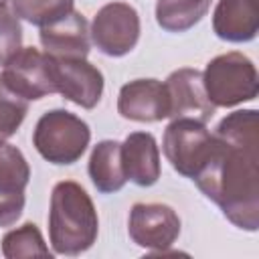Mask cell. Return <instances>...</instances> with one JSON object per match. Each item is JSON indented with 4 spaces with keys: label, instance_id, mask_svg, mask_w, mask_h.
Returning <instances> with one entry per match:
<instances>
[{
    "label": "cell",
    "instance_id": "4fadbf2b",
    "mask_svg": "<svg viewBox=\"0 0 259 259\" xmlns=\"http://www.w3.org/2000/svg\"><path fill=\"white\" fill-rule=\"evenodd\" d=\"M38 40L53 59H87L91 51L89 22L81 12L71 10L61 20L42 26Z\"/></svg>",
    "mask_w": 259,
    "mask_h": 259
},
{
    "label": "cell",
    "instance_id": "8992f818",
    "mask_svg": "<svg viewBox=\"0 0 259 259\" xmlns=\"http://www.w3.org/2000/svg\"><path fill=\"white\" fill-rule=\"evenodd\" d=\"M140 14L127 2L103 4L89 26L91 42L107 57H123L132 53L140 40Z\"/></svg>",
    "mask_w": 259,
    "mask_h": 259
},
{
    "label": "cell",
    "instance_id": "ac0fdd59",
    "mask_svg": "<svg viewBox=\"0 0 259 259\" xmlns=\"http://www.w3.org/2000/svg\"><path fill=\"white\" fill-rule=\"evenodd\" d=\"M2 255L6 259H24V257H53L49 251L38 227L34 223H24L18 229L8 231L2 237Z\"/></svg>",
    "mask_w": 259,
    "mask_h": 259
},
{
    "label": "cell",
    "instance_id": "6da1fadb",
    "mask_svg": "<svg viewBox=\"0 0 259 259\" xmlns=\"http://www.w3.org/2000/svg\"><path fill=\"white\" fill-rule=\"evenodd\" d=\"M192 180L235 227L249 233L259 229L257 109H239L219 121L210 152Z\"/></svg>",
    "mask_w": 259,
    "mask_h": 259
},
{
    "label": "cell",
    "instance_id": "44dd1931",
    "mask_svg": "<svg viewBox=\"0 0 259 259\" xmlns=\"http://www.w3.org/2000/svg\"><path fill=\"white\" fill-rule=\"evenodd\" d=\"M22 49V26L6 2H0V67Z\"/></svg>",
    "mask_w": 259,
    "mask_h": 259
},
{
    "label": "cell",
    "instance_id": "5b68a950",
    "mask_svg": "<svg viewBox=\"0 0 259 259\" xmlns=\"http://www.w3.org/2000/svg\"><path fill=\"white\" fill-rule=\"evenodd\" d=\"M212 144V134L208 132L206 123L192 119V117H176L172 119L162 138V150L170 166L186 176L194 178L196 172L202 168Z\"/></svg>",
    "mask_w": 259,
    "mask_h": 259
},
{
    "label": "cell",
    "instance_id": "7a4b0ae2",
    "mask_svg": "<svg viewBox=\"0 0 259 259\" xmlns=\"http://www.w3.org/2000/svg\"><path fill=\"white\" fill-rule=\"evenodd\" d=\"M99 233V217L87 190L75 180L53 186L49 208V241L57 255L75 257L93 247Z\"/></svg>",
    "mask_w": 259,
    "mask_h": 259
},
{
    "label": "cell",
    "instance_id": "ba28073f",
    "mask_svg": "<svg viewBox=\"0 0 259 259\" xmlns=\"http://www.w3.org/2000/svg\"><path fill=\"white\" fill-rule=\"evenodd\" d=\"M6 85L26 101H38L57 93L53 59L34 47H22L2 71Z\"/></svg>",
    "mask_w": 259,
    "mask_h": 259
},
{
    "label": "cell",
    "instance_id": "30bf717a",
    "mask_svg": "<svg viewBox=\"0 0 259 259\" xmlns=\"http://www.w3.org/2000/svg\"><path fill=\"white\" fill-rule=\"evenodd\" d=\"M30 180V166L24 154L0 142V229L12 227L24 210V190Z\"/></svg>",
    "mask_w": 259,
    "mask_h": 259
},
{
    "label": "cell",
    "instance_id": "7402d4cb",
    "mask_svg": "<svg viewBox=\"0 0 259 259\" xmlns=\"http://www.w3.org/2000/svg\"><path fill=\"white\" fill-rule=\"evenodd\" d=\"M0 2H6V0H0Z\"/></svg>",
    "mask_w": 259,
    "mask_h": 259
},
{
    "label": "cell",
    "instance_id": "9c48e42d",
    "mask_svg": "<svg viewBox=\"0 0 259 259\" xmlns=\"http://www.w3.org/2000/svg\"><path fill=\"white\" fill-rule=\"evenodd\" d=\"M53 75L57 93L67 101L83 109H93L101 101L103 73L87 59H53Z\"/></svg>",
    "mask_w": 259,
    "mask_h": 259
},
{
    "label": "cell",
    "instance_id": "3957f363",
    "mask_svg": "<svg viewBox=\"0 0 259 259\" xmlns=\"http://www.w3.org/2000/svg\"><path fill=\"white\" fill-rule=\"evenodd\" d=\"M91 142L87 121L67 109H51L42 113L32 132V146L55 166L75 164Z\"/></svg>",
    "mask_w": 259,
    "mask_h": 259
},
{
    "label": "cell",
    "instance_id": "2e32d148",
    "mask_svg": "<svg viewBox=\"0 0 259 259\" xmlns=\"http://www.w3.org/2000/svg\"><path fill=\"white\" fill-rule=\"evenodd\" d=\"M89 178L101 194H113L127 182L121 162V144L115 140H101L93 146L89 164Z\"/></svg>",
    "mask_w": 259,
    "mask_h": 259
},
{
    "label": "cell",
    "instance_id": "277c9868",
    "mask_svg": "<svg viewBox=\"0 0 259 259\" xmlns=\"http://www.w3.org/2000/svg\"><path fill=\"white\" fill-rule=\"evenodd\" d=\"M202 83L214 107H233L243 101H253L259 93L255 63L237 51L210 59L202 73Z\"/></svg>",
    "mask_w": 259,
    "mask_h": 259
},
{
    "label": "cell",
    "instance_id": "9a60e30c",
    "mask_svg": "<svg viewBox=\"0 0 259 259\" xmlns=\"http://www.w3.org/2000/svg\"><path fill=\"white\" fill-rule=\"evenodd\" d=\"M212 30L227 42H249L259 30L257 0H219L212 14Z\"/></svg>",
    "mask_w": 259,
    "mask_h": 259
},
{
    "label": "cell",
    "instance_id": "e0dca14e",
    "mask_svg": "<svg viewBox=\"0 0 259 259\" xmlns=\"http://www.w3.org/2000/svg\"><path fill=\"white\" fill-rule=\"evenodd\" d=\"M212 0H158L156 22L166 32H186L206 16Z\"/></svg>",
    "mask_w": 259,
    "mask_h": 259
},
{
    "label": "cell",
    "instance_id": "52a82bcc",
    "mask_svg": "<svg viewBox=\"0 0 259 259\" xmlns=\"http://www.w3.org/2000/svg\"><path fill=\"white\" fill-rule=\"evenodd\" d=\"M127 233L138 247L166 253L180 235V217L164 202H136L130 208Z\"/></svg>",
    "mask_w": 259,
    "mask_h": 259
},
{
    "label": "cell",
    "instance_id": "7c38bea8",
    "mask_svg": "<svg viewBox=\"0 0 259 259\" xmlns=\"http://www.w3.org/2000/svg\"><path fill=\"white\" fill-rule=\"evenodd\" d=\"M170 95V117H192L206 123L214 115V105L208 101L202 73L198 69H176L164 81Z\"/></svg>",
    "mask_w": 259,
    "mask_h": 259
},
{
    "label": "cell",
    "instance_id": "8fae6325",
    "mask_svg": "<svg viewBox=\"0 0 259 259\" xmlns=\"http://www.w3.org/2000/svg\"><path fill=\"white\" fill-rule=\"evenodd\" d=\"M117 113L123 119L152 123L170 117V95L166 83L158 79H134L121 85Z\"/></svg>",
    "mask_w": 259,
    "mask_h": 259
},
{
    "label": "cell",
    "instance_id": "5bb4252c",
    "mask_svg": "<svg viewBox=\"0 0 259 259\" xmlns=\"http://www.w3.org/2000/svg\"><path fill=\"white\" fill-rule=\"evenodd\" d=\"M125 178L142 188L154 186L162 174L158 142L150 132H132L121 144Z\"/></svg>",
    "mask_w": 259,
    "mask_h": 259
},
{
    "label": "cell",
    "instance_id": "d6986e66",
    "mask_svg": "<svg viewBox=\"0 0 259 259\" xmlns=\"http://www.w3.org/2000/svg\"><path fill=\"white\" fill-rule=\"evenodd\" d=\"M10 8L18 18L42 28L75 10V0H10Z\"/></svg>",
    "mask_w": 259,
    "mask_h": 259
},
{
    "label": "cell",
    "instance_id": "ffe728a7",
    "mask_svg": "<svg viewBox=\"0 0 259 259\" xmlns=\"http://www.w3.org/2000/svg\"><path fill=\"white\" fill-rule=\"evenodd\" d=\"M28 113V101L14 93L0 73V142L12 138Z\"/></svg>",
    "mask_w": 259,
    "mask_h": 259
}]
</instances>
